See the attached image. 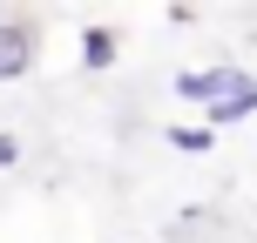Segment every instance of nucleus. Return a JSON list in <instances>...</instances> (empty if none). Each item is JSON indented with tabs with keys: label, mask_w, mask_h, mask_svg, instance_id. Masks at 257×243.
Returning a JSON list of instances; mask_svg holds the SVG:
<instances>
[{
	"label": "nucleus",
	"mask_w": 257,
	"mask_h": 243,
	"mask_svg": "<svg viewBox=\"0 0 257 243\" xmlns=\"http://www.w3.org/2000/svg\"><path fill=\"white\" fill-rule=\"evenodd\" d=\"M250 81L237 75V68H203V75H176V95L183 102H203V108H217V102H230V95H244Z\"/></svg>",
	"instance_id": "f257e3e1"
},
{
	"label": "nucleus",
	"mask_w": 257,
	"mask_h": 243,
	"mask_svg": "<svg viewBox=\"0 0 257 243\" xmlns=\"http://www.w3.org/2000/svg\"><path fill=\"white\" fill-rule=\"evenodd\" d=\"M27 61H34V27L7 21V27H0V81H14Z\"/></svg>",
	"instance_id": "f03ea898"
},
{
	"label": "nucleus",
	"mask_w": 257,
	"mask_h": 243,
	"mask_svg": "<svg viewBox=\"0 0 257 243\" xmlns=\"http://www.w3.org/2000/svg\"><path fill=\"white\" fill-rule=\"evenodd\" d=\"M81 61H88V68L115 61V27H88V34H81Z\"/></svg>",
	"instance_id": "7ed1b4c3"
},
{
	"label": "nucleus",
	"mask_w": 257,
	"mask_h": 243,
	"mask_svg": "<svg viewBox=\"0 0 257 243\" xmlns=\"http://www.w3.org/2000/svg\"><path fill=\"white\" fill-rule=\"evenodd\" d=\"M250 108H257V81H250L244 95H230V102H217L210 115H217V122H237V115H250Z\"/></svg>",
	"instance_id": "20e7f679"
},
{
	"label": "nucleus",
	"mask_w": 257,
	"mask_h": 243,
	"mask_svg": "<svg viewBox=\"0 0 257 243\" xmlns=\"http://www.w3.org/2000/svg\"><path fill=\"white\" fill-rule=\"evenodd\" d=\"M169 142H176L183 155H203L210 149V128H169Z\"/></svg>",
	"instance_id": "39448f33"
}]
</instances>
